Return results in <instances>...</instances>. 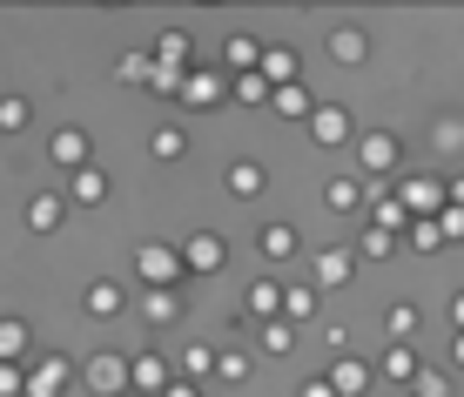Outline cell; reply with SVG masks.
I'll list each match as a JSON object with an SVG mask.
<instances>
[{"mask_svg": "<svg viewBox=\"0 0 464 397\" xmlns=\"http://www.w3.org/2000/svg\"><path fill=\"white\" fill-rule=\"evenodd\" d=\"M397 162H404V141H397L391 129H377V135H357V169H363V176H391Z\"/></svg>", "mask_w": 464, "mask_h": 397, "instance_id": "6da1fadb", "label": "cell"}, {"mask_svg": "<svg viewBox=\"0 0 464 397\" xmlns=\"http://www.w3.org/2000/svg\"><path fill=\"white\" fill-rule=\"evenodd\" d=\"M397 202H404L411 222H430V216L444 209V182H438V176H411L404 189H397Z\"/></svg>", "mask_w": 464, "mask_h": 397, "instance_id": "7a4b0ae2", "label": "cell"}, {"mask_svg": "<svg viewBox=\"0 0 464 397\" xmlns=\"http://www.w3.org/2000/svg\"><path fill=\"white\" fill-rule=\"evenodd\" d=\"M141 276H149V290H175V276H182V249L141 243Z\"/></svg>", "mask_w": 464, "mask_h": 397, "instance_id": "3957f363", "label": "cell"}, {"mask_svg": "<svg viewBox=\"0 0 464 397\" xmlns=\"http://www.w3.org/2000/svg\"><path fill=\"white\" fill-rule=\"evenodd\" d=\"M222 263H229L222 236H188V249H182V269H202V276H209V269H222Z\"/></svg>", "mask_w": 464, "mask_h": 397, "instance_id": "277c9868", "label": "cell"}, {"mask_svg": "<svg viewBox=\"0 0 464 397\" xmlns=\"http://www.w3.org/2000/svg\"><path fill=\"white\" fill-rule=\"evenodd\" d=\"M222 88H229V82H222V74H209V68L182 74V102H188V108H216V102H222Z\"/></svg>", "mask_w": 464, "mask_h": 397, "instance_id": "5b68a950", "label": "cell"}, {"mask_svg": "<svg viewBox=\"0 0 464 397\" xmlns=\"http://www.w3.org/2000/svg\"><path fill=\"white\" fill-rule=\"evenodd\" d=\"M330 391H337V397H357V391H371V363H357V357H337V363H330Z\"/></svg>", "mask_w": 464, "mask_h": 397, "instance_id": "8992f818", "label": "cell"}, {"mask_svg": "<svg viewBox=\"0 0 464 397\" xmlns=\"http://www.w3.org/2000/svg\"><path fill=\"white\" fill-rule=\"evenodd\" d=\"M350 276H357V257H350V249H324V257H316V283H324V290H343Z\"/></svg>", "mask_w": 464, "mask_h": 397, "instance_id": "52a82bcc", "label": "cell"}, {"mask_svg": "<svg viewBox=\"0 0 464 397\" xmlns=\"http://www.w3.org/2000/svg\"><path fill=\"white\" fill-rule=\"evenodd\" d=\"M256 61H263V82H269V94L296 82V54H290V47H263V54H256Z\"/></svg>", "mask_w": 464, "mask_h": 397, "instance_id": "ba28073f", "label": "cell"}, {"mask_svg": "<svg viewBox=\"0 0 464 397\" xmlns=\"http://www.w3.org/2000/svg\"><path fill=\"white\" fill-rule=\"evenodd\" d=\"M310 135L324 141V149H337V141H350V115H343V108H316V115H310Z\"/></svg>", "mask_w": 464, "mask_h": 397, "instance_id": "9c48e42d", "label": "cell"}, {"mask_svg": "<svg viewBox=\"0 0 464 397\" xmlns=\"http://www.w3.org/2000/svg\"><path fill=\"white\" fill-rule=\"evenodd\" d=\"M371 229H383V236H404V229H411L404 202H397V196H383V189H377V202H371Z\"/></svg>", "mask_w": 464, "mask_h": 397, "instance_id": "30bf717a", "label": "cell"}, {"mask_svg": "<svg viewBox=\"0 0 464 397\" xmlns=\"http://www.w3.org/2000/svg\"><path fill=\"white\" fill-rule=\"evenodd\" d=\"M47 155H54L61 169H82V162H88V135H82V129H61L54 141H47Z\"/></svg>", "mask_w": 464, "mask_h": 397, "instance_id": "8fae6325", "label": "cell"}, {"mask_svg": "<svg viewBox=\"0 0 464 397\" xmlns=\"http://www.w3.org/2000/svg\"><path fill=\"white\" fill-rule=\"evenodd\" d=\"M256 243H263V257H269V263H290V257H296V229H290V222H269Z\"/></svg>", "mask_w": 464, "mask_h": 397, "instance_id": "7c38bea8", "label": "cell"}, {"mask_svg": "<svg viewBox=\"0 0 464 397\" xmlns=\"http://www.w3.org/2000/svg\"><path fill=\"white\" fill-rule=\"evenodd\" d=\"M121 310H128L121 283H88V316H121Z\"/></svg>", "mask_w": 464, "mask_h": 397, "instance_id": "4fadbf2b", "label": "cell"}, {"mask_svg": "<svg viewBox=\"0 0 464 397\" xmlns=\"http://www.w3.org/2000/svg\"><path fill=\"white\" fill-rule=\"evenodd\" d=\"M377 371H383V377H397V384H411V377H418V351H411V344H391Z\"/></svg>", "mask_w": 464, "mask_h": 397, "instance_id": "5bb4252c", "label": "cell"}, {"mask_svg": "<svg viewBox=\"0 0 464 397\" xmlns=\"http://www.w3.org/2000/svg\"><path fill=\"white\" fill-rule=\"evenodd\" d=\"M330 54H337V61H350V68H357V61L371 54V41H363V27H337V34H330Z\"/></svg>", "mask_w": 464, "mask_h": 397, "instance_id": "9a60e30c", "label": "cell"}, {"mask_svg": "<svg viewBox=\"0 0 464 397\" xmlns=\"http://www.w3.org/2000/svg\"><path fill=\"white\" fill-rule=\"evenodd\" d=\"M269 102H276L283 115H296V121H310V115H316V102H310V88H303V82H290V88H276V94H269Z\"/></svg>", "mask_w": 464, "mask_h": 397, "instance_id": "2e32d148", "label": "cell"}, {"mask_svg": "<svg viewBox=\"0 0 464 397\" xmlns=\"http://www.w3.org/2000/svg\"><path fill=\"white\" fill-rule=\"evenodd\" d=\"M54 391H68V363H61V357H41V363H34V397H54Z\"/></svg>", "mask_w": 464, "mask_h": 397, "instance_id": "e0dca14e", "label": "cell"}, {"mask_svg": "<svg viewBox=\"0 0 464 397\" xmlns=\"http://www.w3.org/2000/svg\"><path fill=\"white\" fill-rule=\"evenodd\" d=\"M283 316H290V324H310V316H316V290H310V283L283 290Z\"/></svg>", "mask_w": 464, "mask_h": 397, "instance_id": "ac0fdd59", "label": "cell"}, {"mask_svg": "<svg viewBox=\"0 0 464 397\" xmlns=\"http://www.w3.org/2000/svg\"><path fill=\"white\" fill-rule=\"evenodd\" d=\"M324 202H330V209H337V216H350V209H357V202H363V189H357V176H337V182L324 189Z\"/></svg>", "mask_w": 464, "mask_h": 397, "instance_id": "d6986e66", "label": "cell"}, {"mask_svg": "<svg viewBox=\"0 0 464 397\" xmlns=\"http://www.w3.org/2000/svg\"><path fill=\"white\" fill-rule=\"evenodd\" d=\"M141 316H149V324H175V316H182V296H175V290H149Z\"/></svg>", "mask_w": 464, "mask_h": 397, "instance_id": "ffe728a7", "label": "cell"}, {"mask_svg": "<svg viewBox=\"0 0 464 397\" xmlns=\"http://www.w3.org/2000/svg\"><path fill=\"white\" fill-rule=\"evenodd\" d=\"M276 310H283V290H276V283H256V290H249V316L276 324Z\"/></svg>", "mask_w": 464, "mask_h": 397, "instance_id": "44dd1931", "label": "cell"}, {"mask_svg": "<svg viewBox=\"0 0 464 397\" xmlns=\"http://www.w3.org/2000/svg\"><path fill=\"white\" fill-rule=\"evenodd\" d=\"M88 377H94V391H121V384H128V363H121V357H94Z\"/></svg>", "mask_w": 464, "mask_h": 397, "instance_id": "7402d4cb", "label": "cell"}, {"mask_svg": "<svg viewBox=\"0 0 464 397\" xmlns=\"http://www.w3.org/2000/svg\"><path fill=\"white\" fill-rule=\"evenodd\" d=\"M229 189H236V202L263 196V169H256V162H236V169H229Z\"/></svg>", "mask_w": 464, "mask_h": 397, "instance_id": "603a6c76", "label": "cell"}, {"mask_svg": "<svg viewBox=\"0 0 464 397\" xmlns=\"http://www.w3.org/2000/svg\"><path fill=\"white\" fill-rule=\"evenodd\" d=\"M411 397H451V377L430 371V363H418V377H411Z\"/></svg>", "mask_w": 464, "mask_h": 397, "instance_id": "cb8c5ba5", "label": "cell"}, {"mask_svg": "<svg viewBox=\"0 0 464 397\" xmlns=\"http://www.w3.org/2000/svg\"><path fill=\"white\" fill-rule=\"evenodd\" d=\"M155 54H162V74H182V61H188V34H162V41H155Z\"/></svg>", "mask_w": 464, "mask_h": 397, "instance_id": "d4e9b609", "label": "cell"}, {"mask_svg": "<svg viewBox=\"0 0 464 397\" xmlns=\"http://www.w3.org/2000/svg\"><path fill=\"white\" fill-rule=\"evenodd\" d=\"M0 357H7V363H21V357H27V324H14V316L0 324Z\"/></svg>", "mask_w": 464, "mask_h": 397, "instance_id": "484cf974", "label": "cell"}, {"mask_svg": "<svg viewBox=\"0 0 464 397\" xmlns=\"http://www.w3.org/2000/svg\"><path fill=\"white\" fill-rule=\"evenodd\" d=\"M61 222V196H34L27 202V229H54Z\"/></svg>", "mask_w": 464, "mask_h": 397, "instance_id": "4316f807", "label": "cell"}, {"mask_svg": "<svg viewBox=\"0 0 464 397\" xmlns=\"http://www.w3.org/2000/svg\"><path fill=\"white\" fill-rule=\"evenodd\" d=\"M128 377H141L149 391H169V363H162V357H141V363H128Z\"/></svg>", "mask_w": 464, "mask_h": 397, "instance_id": "83f0119b", "label": "cell"}, {"mask_svg": "<svg viewBox=\"0 0 464 397\" xmlns=\"http://www.w3.org/2000/svg\"><path fill=\"white\" fill-rule=\"evenodd\" d=\"M149 149L162 155V162H175V155L188 149V135H182V129H155V135H149Z\"/></svg>", "mask_w": 464, "mask_h": 397, "instance_id": "f1b7e54d", "label": "cell"}, {"mask_svg": "<svg viewBox=\"0 0 464 397\" xmlns=\"http://www.w3.org/2000/svg\"><path fill=\"white\" fill-rule=\"evenodd\" d=\"M357 249L383 263V257H397V236H383V229H363V243H357Z\"/></svg>", "mask_w": 464, "mask_h": 397, "instance_id": "f546056e", "label": "cell"}, {"mask_svg": "<svg viewBox=\"0 0 464 397\" xmlns=\"http://www.w3.org/2000/svg\"><path fill=\"white\" fill-rule=\"evenodd\" d=\"M102 169H82V176H74V202H102Z\"/></svg>", "mask_w": 464, "mask_h": 397, "instance_id": "4dcf8cb0", "label": "cell"}, {"mask_svg": "<svg viewBox=\"0 0 464 397\" xmlns=\"http://www.w3.org/2000/svg\"><path fill=\"white\" fill-rule=\"evenodd\" d=\"M182 371H188V377H209V371H216V351H209V344H196V351H182Z\"/></svg>", "mask_w": 464, "mask_h": 397, "instance_id": "1f68e13d", "label": "cell"}, {"mask_svg": "<svg viewBox=\"0 0 464 397\" xmlns=\"http://www.w3.org/2000/svg\"><path fill=\"white\" fill-rule=\"evenodd\" d=\"M430 222H438V236H444V243H458V236H464V209H451V202H444V209L430 216Z\"/></svg>", "mask_w": 464, "mask_h": 397, "instance_id": "d6a6232c", "label": "cell"}, {"mask_svg": "<svg viewBox=\"0 0 464 397\" xmlns=\"http://www.w3.org/2000/svg\"><path fill=\"white\" fill-rule=\"evenodd\" d=\"M0 129H27V102H21V94H7V102H0Z\"/></svg>", "mask_w": 464, "mask_h": 397, "instance_id": "836d02e7", "label": "cell"}, {"mask_svg": "<svg viewBox=\"0 0 464 397\" xmlns=\"http://www.w3.org/2000/svg\"><path fill=\"white\" fill-rule=\"evenodd\" d=\"M411 243H418V249H444V236H438V222H411Z\"/></svg>", "mask_w": 464, "mask_h": 397, "instance_id": "e575fe53", "label": "cell"}, {"mask_svg": "<svg viewBox=\"0 0 464 397\" xmlns=\"http://www.w3.org/2000/svg\"><path fill=\"white\" fill-rule=\"evenodd\" d=\"M263 344H269V351L283 357V351H290V344H296V330H290V324H263Z\"/></svg>", "mask_w": 464, "mask_h": 397, "instance_id": "d590c367", "label": "cell"}, {"mask_svg": "<svg viewBox=\"0 0 464 397\" xmlns=\"http://www.w3.org/2000/svg\"><path fill=\"white\" fill-rule=\"evenodd\" d=\"M391 330H397V344H404L411 330H418V304H397V310H391Z\"/></svg>", "mask_w": 464, "mask_h": 397, "instance_id": "8d00e7d4", "label": "cell"}, {"mask_svg": "<svg viewBox=\"0 0 464 397\" xmlns=\"http://www.w3.org/2000/svg\"><path fill=\"white\" fill-rule=\"evenodd\" d=\"M236 102H269V82L263 74H243V82H236Z\"/></svg>", "mask_w": 464, "mask_h": 397, "instance_id": "74e56055", "label": "cell"}, {"mask_svg": "<svg viewBox=\"0 0 464 397\" xmlns=\"http://www.w3.org/2000/svg\"><path fill=\"white\" fill-rule=\"evenodd\" d=\"M27 384H21V363H0V397H21Z\"/></svg>", "mask_w": 464, "mask_h": 397, "instance_id": "f35d334b", "label": "cell"}, {"mask_svg": "<svg viewBox=\"0 0 464 397\" xmlns=\"http://www.w3.org/2000/svg\"><path fill=\"white\" fill-rule=\"evenodd\" d=\"M216 371L229 377V384H243V377H249V357H216Z\"/></svg>", "mask_w": 464, "mask_h": 397, "instance_id": "ab89813d", "label": "cell"}, {"mask_svg": "<svg viewBox=\"0 0 464 397\" xmlns=\"http://www.w3.org/2000/svg\"><path fill=\"white\" fill-rule=\"evenodd\" d=\"M303 397H337V391H330V377H310V384H303Z\"/></svg>", "mask_w": 464, "mask_h": 397, "instance_id": "60d3db41", "label": "cell"}, {"mask_svg": "<svg viewBox=\"0 0 464 397\" xmlns=\"http://www.w3.org/2000/svg\"><path fill=\"white\" fill-rule=\"evenodd\" d=\"M444 202H451V209H464V176H458L451 189H444Z\"/></svg>", "mask_w": 464, "mask_h": 397, "instance_id": "b9f144b4", "label": "cell"}, {"mask_svg": "<svg viewBox=\"0 0 464 397\" xmlns=\"http://www.w3.org/2000/svg\"><path fill=\"white\" fill-rule=\"evenodd\" d=\"M451 324H458V330H464V290H458V296H451Z\"/></svg>", "mask_w": 464, "mask_h": 397, "instance_id": "7bdbcfd3", "label": "cell"}, {"mask_svg": "<svg viewBox=\"0 0 464 397\" xmlns=\"http://www.w3.org/2000/svg\"><path fill=\"white\" fill-rule=\"evenodd\" d=\"M162 397H196V391H188V384H169V391H162Z\"/></svg>", "mask_w": 464, "mask_h": 397, "instance_id": "ee69618b", "label": "cell"}, {"mask_svg": "<svg viewBox=\"0 0 464 397\" xmlns=\"http://www.w3.org/2000/svg\"><path fill=\"white\" fill-rule=\"evenodd\" d=\"M451 363H458V371H464V330H458V357H451Z\"/></svg>", "mask_w": 464, "mask_h": 397, "instance_id": "f6af8a7d", "label": "cell"}]
</instances>
